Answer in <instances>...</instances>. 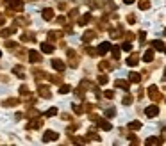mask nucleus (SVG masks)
I'll use <instances>...</instances> for the list:
<instances>
[{
  "mask_svg": "<svg viewBox=\"0 0 166 146\" xmlns=\"http://www.w3.org/2000/svg\"><path fill=\"white\" fill-rule=\"evenodd\" d=\"M77 14H79V11H77V9H73V11H70V18H75Z\"/></svg>",
  "mask_w": 166,
  "mask_h": 146,
  "instance_id": "obj_49",
  "label": "nucleus"
},
{
  "mask_svg": "<svg viewBox=\"0 0 166 146\" xmlns=\"http://www.w3.org/2000/svg\"><path fill=\"white\" fill-rule=\"evenodd\" d=\"M59 139V134H56L54 130H46L43 134V143H48V141H57Z\"/></svg>",
  "mask_w": 166,
  "mask_h": 146,
  "instance_id": "obj_3",
  "label": "nucleus"
},
{
  "mask_svg": "<svg viewBox=\"0 0 166 146\" xmlns=\"http://www.w3.org/2000/svg\"><path fill=\"white\" fill-rule=\"evenodd\" d=\"M15 32H16V25H13L11 29H4L2 32H0V36H2V37H9L11 34H15Z\"/></svg>",
  "mask_w": 166,
  "mask_h": 146,
  "instance_id": "obj_16",
  "label": "nucleus"
},
{
  "mask_svg": "<svg viewBox=\"0 0 166 146\" xmlns=\"http://www.w3.org/2000/svg\"><path fill=\"white\" fill-rule=\"evenodd\" d=\"M41 50L45 52V54H52V52H54V45H50V43H43V45H41Z\"/></svg>",
  "mask_w": 166,
  "mask_h": 146,
  "instance_id": "obj_22",
  "label": "nucleus"
},
{
  "mask_svg": "<svg viewBox=\"0 0 166 146\" xmlns=\"http://www.w3.org/2000/svg\"><path fill=\"white\" fill-rule=\"evenodd\" d=\"M82 109H84V112H86V110L89 112V110H93V109H95V105H93V103H84V107H82Z\"/></svg>",
  "mask_w": 166,
  "mask_h": 146,
  "instance_id": "obj_43",
  "label": "nucleus"
},
{
  "mask_svg": "<svg viewBox=\"0 0 166 146\" xmlns=\"http://www.w3.org/2000/svg\"><path fill=\"white\" fill-rule=\"evenodd\" d=\"M13 73H15L18 78H25V71H23L22 66H15V68H13Z\"/></svg>",
  "mask_w": 166,
  "mask_h": 146,
  "instance_id": "obj_17",
  "label": "nucleus"
},
{
  "mask_svg": "<svg viewBox=\"0 0 166 146\" xmlns=\"http://www.w3.org/2000/svg\"><path fill=\"white\" fill-rule=\"evenodd\" d=\"M4 23H5V16H4V14H0V27H2Z\"/></svg>",
  "mask_w": 166,
  "mask_h": 146,
  "instance_id": "obj_52",
  "label": "nucleus"
},
{
  "mask_svg": "<svg viewBox=\"0 0 166 146\" xmlns=\"http://www.w3.org/2000/svg\"><path fill=\"white\" fill-rule=\"evenodd\" d=\"M122 34H123V30H122V27H116V29H111V37H122Z\"/></svg>",
  "mask_w": 166,
  "mask_h": 146,
  "instance_id": "obj_21",
  "label": "nucleus"
},
{
  "mask_svg": "<svg viewBox=\"0 0 166 146\" xmlns=\"http://www.w3.org/2000/svg\"><path fill=\"white\" fill-rule=\"evenodd\" d=\"M104 96L111 100V98H114V93H112V91H105V93H104Z\"/></svg>",
  "mask_w": 166,
  "mask_h": 146,
  "instance_id": "obj_45",
  "label": "nucleus"
},
{
  "mask_svg": "<svg viewBox=\"0 0 166 146\" xmlns=\"http://www.w3.org/2000/svg\"><path fill=\"white\" fill-rule=\"evenodd\" d=\"M97 123H98V127H100L102 130H111V128H112V125H111L109 121H105V119L97 118Z\"/></svg>",
  "mask_w": 166,
  "mask_h": 146,
  "instance_id": "obj_11",
  "label": "nucleus"
},
{
  "mask_svg": "<svg viewBox=\"0 0 166 146\" xmlns=\"http://www.w3.org/2000/svg\"><path fill=\"white\" fill-rule=\"evenodd\" d=\"M111 50V43H107V41H104V43H100V46L97 48V52L100 55H104V54H107V52Z\"/></svg>",
  "mask_w": 166,
  "mask_h": 146,
  "instance_id": "obj_7",
  "label": "nucleus"
},
{
  "mask_svg": "<svg viewBox=\"0 0 166 146\" xmlns=\"http://www.w3.org/2000/svg\"><path fill=\"white\" fill-rule=\"evenodd\" d=\"M114 85H116V87L125 89V91H129V82H125V80H116V82H114Z\"/></svg>",
  "mask_w": 166,
  "mask_h": 146,
  "instance_id": "obj_25",
  "label": "nucleus"
},
{
  "mask_svg": "<svg viewBox=\"0 0 166 146\" xmlns=\"http://www.w3.org/2000/svg\"><path fill=\"white\" fill-rule=\"evenodd\" d=\"M129 137H130V141L134 143V144H138V143H139V141H138V137H134V135H132V134H129Z\"/></svg>",
  "mask_w": 166,
  "mask_h": 146,
  "instance_id": "obj_50",
  "label": "nucleus"
},
{
  "mask_svg": "<svg viewBox=\"0 0 166 146\" xmlns=\"http://www.w3.org/2000/svg\"><path fill=\"white\" fill-rule=\"evenodd\" d=\"M91 22V14L88 12V14H84V16H81L79 18V25H88Z\"/></svg>",
  "mask_w": 166,
  "mask_h": 146,
  "instance_id": "obj_20",
  "label": "nucleus"
},
{
  "mask_svg": "<svg viewBox=\"0 0 166 146\" xmlns=\"http://www.w3.org/2000/svg\"><path fill=\"white\" fill-rule=\"evenodd\" d=\"M143 61H145V62H152V61H154V48H148L147 52H145Z\"/></svg>",
  "mask_w": 166,
  "mask_h": 146,
  "instance_id": "obj_12",
  "label": "nucleus"
},
{
  "mask_svg": "<svg viewBox=\"0 0 166 146\" xmlns=\"http://www.w3.org/2000/svg\"><path fill=\"white\" fill-rule=\"evenodd\" d=\"M0 57H2V52H0Z\"/></svg>",
  "mask_w": 166,
  "mask_h": 146,
  "instance_id": "obj_54",
  "label": "nucleus"
},
{
  "mask_svg": "<svg viewBox=\"0 0 166 146\" xmlns=\"http://www.w3.org/2000/svg\"><path fill=\"white\" fill-rule=\"evenodd\" d=\"M145 143H147V144H157V143H163V137H161V139H157V137H148Z\"/></svg>",
  "mask_w": 166,
  "mask_h": 146,
  "instance_id": "obj_31",
  "label": "nucleus"
},
{
  "mask_svg": "<svg viewBox=\"0 0 166 146\" xmlns=\"http://www.w3.org/2000/svg\"><path fill=\"white\" fill-rule=\"evenodd\" d=\"M122 50H125V52H130V50H132V45H130V41H125V43L122 45Z\"/></svg>",
  "mask_w": 166,
  "mask_h": 146,
  "instance_id": "obj_37",
  "label": "nucleus"
},
{
  "mask_svg": "<svg viewBox=\"0 0 166 146\" xmlns=\"http://www.w3.org/2000/svg\"><path fill=\"white\" fill-rule=\"evenodd\" d=\"M57 22L64 25V23H66V18H64V16H59V18H57Z\"/></svg>",
  "mask_w": 166,
  "mask_h": 146,
  "instance_id": "obj_51",
  "label": "nucleus"
},
{
  "mask_svg": "<svg viewBox=\"0 0 166 146\" xmlns=\"http://www.w3.org/2000/svg\"><path fill=\"white\" fill-rule=\"evenodd\" d=\"M138 61H139V55H138V54H130V55L127 57V64H129V66H136Z\"/></svg>",
  "mask_w": 166,
  "mask_h": 146,
  "instance_id": "obj_15",
  "label": "nucleus"
},
{
  "mask_svg": "<svg viewBox=\"0 0 166 146\" xmlns=\"http://www.w3.org/2000/svg\"><path fill=\"white\" fill-rule=\"evenodd\" d=\"M56 114H57V109H56V107H52V109H48V110L45 112V116H46V118H50V116H56Z\"/></svg>",
  "mask_w": 166,
  "mask_h": 146,
  "instance_id": "obj_33",
  "label": "nucleus"
},
{
  "mask_svg": "<svg viewBox=\"0 0 166 146\" xmlns=\"http://www.w3.org/2000/svg\"><path fill=\"white\" fill-rule=\"evenodd\" d=\"M127 22H129V23H136V16H134V14H129V16H127Z\"/></svg>",
  "mask_w": 166,
  "mask_h": 146,
  "instance_id": "obj_46",
  "label": "nucleus"
},
{
  "mask_svg": "<svg viewBox=\"0 0 166 146\" xmlns=\"http://www.w3.org/2000/svg\"><path fill=\"white\" fill-rule=\"evenodd\" d=\"M111 54H112V57H114V59H120V48H118V46H114V48L111 50Z\"/></svg>",
  "mask_w": 166,
  "mask_h": 146,
  "instance_id": "obj_35",
  "label": "nucleus"
},
{
  "mask_svg": "<svg viewBox=\"0 0 166 146\" xmlns=\"http://www.w3.org/2000/svg\"><path fill=\"white\" fill-rule=\"evenodd\" d=\"M73 112H75V114H82L84 109L81 107V105H73Z\"/></svg>",
  "mask_w": 166,
  "mask_h": 146,
  "instance_id": "obj_42",
  "label": "nucleus"
},
{
  "mask_svg": "<svg viewBox=\"0 0 166 146\" xmlns=\"http://www.w3.org/2000/svg\"><path fill=\"white\" fill-rule=\"evenodd\" d=\"M41 16H43V20H45V22H50V20L54 18V9H50V7H46V9H43V12H41Z\"/></svg>",
  "mask_w": 166,
  "mask_h": 146,
  "instance_id": "obj_8",
  "label": "nucleus"
},
{
  "mask_svg": "<svg viewBox=\"0 0 166 146\" xmlns=\"http://www.w3.org/2000/svg\"><path fill=\"white\" fill-rule=\"evenodd\" d=\"M22 12L23 11V2H20V0H13V2H9V9H7V12L11 14V12Z\"/></svg>",
  "mask_w": 166,
  "mask_h": 146,
  "instance_id": "obj_1",
  "label": "nucleus"
},
{
  "mask_svg": "<svg viewBox=\"0 0 166 146\" xmlns=\"http://www.w3.org/2000/svg\"><path fill=\"white\" fill-rule=\"evenodd\" d=\"M29 59H30L32 62H41V55H39L36 50H30L29 52Z\"/></svg>",
  "mask_w": 166,
  "mask_h": 146,
  "instance_id": "obj_13",
  "label": "nucleus"
},
{
  "mask_svg": "<svg viewBox=\"0 0 166 146\" xmlns=\"http://www.w3.org/2000/svg\"><path fill=\"white\" fill-rule=\"evenodd\" d=\"M145 114H147L148 118H155L159 114V107H157V105H150V107L145 109Z\"/></svg>",
  "mask_w": 166,
  "mask_h": 146,
  "instance_id": "obj_4",
  "label": "nucleus"
},
{
  "mask_svg": "<svg viewBox=\"0 0 166 146\" xmlns=\"http://www.w3.org/2000/svg\"><path fill=\"white\" fill-rule=\"evenodd\" d=\"M20 103V100L18 98H7V100H4V107H15V105H18Z\"/></svg>",
  "mask_w": 166,
  "mask_h": 146,
  "instance_id": "obj_14",
  "label": "nucleus"
},
{
  "mask_svg": "<svg viewBox=\"0 0 166 146\" xmlns=\"http://www.w3.org/2000/svg\"><path fill=\"white\" fill-rule=\"evenodd\" d=\"M111 68H114V64H109L107 61H102L98 64V70H111Z\"/></svg>",
  "mask_w": 166,
  "mask_h": 146,
  "instance_id": "obj_27",
  "label": "nucleus"
},
{
  "mask_svg": "<svg viewBox=\"0 0 166 146\" xmlns=\"http://www.w3.org/2000/svg\"><path fill=\"white\" fill-rule=\"evenodd\" d=\"M129 80L134 82V84H139V82H141V75H139V73H136V71H132L130 75H129Z\"/></svg>",
  "mask_w": 166,
  "mask_h": 146,
  "instance_id": "obj_18",
  "label": "nucleus"
},
{
  "mask_svg": "<svg viewBox=\"0 0 166 146\" xmlns=\"http://www.w3.org/2000/svg\"><path fill=\"white\" fill-rule=\"evenodd\" d=\"M95 37H97V32H95V30H86L84 34H82V41H84V43H89V41H93Z\"/></svg>",
  "mask_w": 166,
  "mask_h": 146,
  "instance_id": "obj_5",
  "label": "nucleus"
},
{
  "mask_svg": "<svg viewBox=\"0 0 166 146\" xmlns=\"http://www.w3.org/2000/svg\"><path fill=\"white\" fill-rule=\"evenodd\" d=\"M138 37H139V41L143 43V41H145V37H147V34H145V32L141 30V32H139V36H138Z\"/></svg>",
  "mask_w": 166,
  "mask_h": 146,
  "instance_id": "obj_48",
  "label": "nucleus"
},
{
  "mask_svg": "<svg viewBox=\"0 0 166 146\" xmlns=\"http://www.w3.org/2000/svg\"><path fill=\"white\" fill-rule=\"evenodd\" d=\"M89 139H95V141H100V137L97 135V132H95V130H89Z\"/></svg>",
  "mask_w": 166,
  "mask_h": 146,
  "instance_id": "obj_40",
  "label": "nucleus"
},
{
  "mask_svg": "<svg viewBox=\"0 0 166 146\" xmlns=\"http://www.w3.org/2000/svg\"><path fill=\"white\" fill-rule=\"evenodd\" d=\"M52 68H54L56 71H64L66 64L61 61V59H54V61H52Z\"/></svg>",
  "mask_w": 166,
  "mask_h": 146,
  "instance_id": "obj_6",
  "label": "nucleus"
},
{
  "mask_svg": "<svg viewBox=\"0 0 166 146\" xmlns=\"http://www.w3.org/2000/svg\"><path fill=\"white\" fill-rule=\"evenodd\" d=\"M132 100H134V98H132L130 95H127V96H123V100H122V102H123V105H130Z\"/></svg>",
  "mask_w": 166,
  "mask_h": 146,
  "instance_id": "obj_36",
  "label": "nucleus"
},
{
  "mask_svg": "<svg viewBox=\"0 0 166 146\" xmlns=\"http://www.w3.org/2000/svg\"><path fill=\"white\" fill-rule=\"evenodd\" d=\"M61 32H56V30H50L48 32V39H50V41H57V39H61Z\"/></svg>",
  "mask_w": 166,
  "mask_h": 146,
  "instance_id": "obj_19",
  "label": "nucleus"
},
{
  "mask_svg": "<svg viewBox=\"0 0 166 146\" xmlns=\"http://www.w3.org/2000/svg\"><path fill=\"white\" fill-rule=\"evenodd\" d=\"M84 52H88V55H91V57H95V55L98 54V52H97L95 48H93V46H86V48H84Z\"/></svg>",
  "mask_w": 166,
  "mask_h": 146,
  "instance_id": "obj_32",
  "label": "nucleus"
},
{
  "mask_svg": "<svg viewBox=\"0 0 166 146\" xmlns=\"http://www.w3.org/2000/svg\"><path fill=\"white\" fill-rule=\"evenodd\" d=\"M20 39H22L23 43H34V41H36V37H34V34H30V36H29V34H23V36L20 37Z\"/></svg>",
  "mask_w": 166,
  "mask_h": 146,
  "instance_id": "obj_23",
  "label": "nucleus"
},
{
  "mask_svg": "<svg viewBox=\"0 0 166 146\" xmlns=\"http://www.w3.org/2000/svg\"><path fill=\"white\" fill-rule=\"evenodd\" d=\"M125 39H127V41H132V39H134V32H127V36H125Z\"/></svg>",
  "mask_w": 166,
  "mask_h": 146,
  "instance_id": "obj_47",
  "label": "nucleus"
},
{
  "mask_svg": "<svg viewBox=\"0 0 166 146\" xmlns=\"http://www.w3.org/2000/svg\"><path fill=\"white\" fill-rule=\"evenodd\" d=\"M114 114H116V110H114V109H107V110H105V116H107V118H112Z\"/></svg>",
  "mask_w": 166,
  "mask_h": 146,
  "instance_id": "obj_44",
  "label": "nucleus"
},
{
  "mask_svg": "<svg viewBox=\"0 0 166 146\" xmlns=\"http://www.w3.org/2000/svg\"><path fill=\"white\" fill-rule=\"evenodd\" d=\"M20 95L22 96H30V89L27 87V85H22V87H20Z\"/></svg>",
  "mask_w": 166,
  "mask_h": 146,
  "instance_id": "obj_29",
  "label": "nucleus"
},
{
  "mask_svg": "<svg viewBox=\"0 0 166 146\" xmlns=\"http://www.w3.org/2000/svg\"><path fill=\"white\" fill-rule=\"evenodd\" d=\"M59 93H61V95H66V93H70V85H61Z\"/></svg>",
  "mask_w": 166,
  "mask_h": 146,
  "instance_id": "obj_41",
  "label": "nucleus"
},
{
  "mask_svg": "<svg viewBox=\"0 0 166 146\" xmlns=\"http://www.w3.org/2000/svg\"><path fill=\"white\" fill-rule=\"evenodd\" d=\"M30 23V20H27V18H18V22H16V25H29Z\"/></svg>",
  "mask_w": 166,
  "mask_h": 146,
  "instance_id": "obj_38",
  "label": "nucleus"
},
{
  "mask_svg": "<svg viewBox=\"0 0 166 146\" xmlns=\"http://www.w3.org/2000/svg\"><path fill=\"white\" fill-rule=\"evenodd\" d=\"M38 91H39V96H41V98H46V100H48V98L52 96L46 85H39V87H38Z\"/></svg>",
  "mask_w": 166,
  "mask_h": 146,
  "instance_id": "obj_10",
  "label": "nucleus"
},
{
  "mask_svg": "<svg viewBox=\"0 0 166 146\" xmlns=\"http://www.w3.org/2000/svg\"><path fill=\"white\" fill-rule=\"evenodd\" d=\"M148 96L152 98V102H159V100H161V91L157 89V85H150V89H148Z\"/></svg>",
  "mask_w": 166,
  "mask_h": 146,
  "instance_id": "obj_2",
  "label": "nucleus"
},
{
  "mask_svg": "<svg viewBox=\"0 0 166 146\" xmlns=\"http://www.w3.org/2000/svg\"><path fill=\"white\" fill-rule=\"evenodd\" d=\"M150 7V2H148V0H139V9H141V11H147Z\"/></svg>",
  "mask_w": 166,
  "mask_h": 146,
  "instance_id": "obj_28",
  "label": "nucleus"
},
{
  "mask_svg": "<svg viewBox=\"0 0 166 146\" xmlns=\"http://www.w3.org/2000/svg\"><path fill=\"white\" fill-rule=\"evenodd\" d=\"M123 2H125V4H132V2H134V0H123Z\"/></svg>",
  "mask_w": 166,
  "mask_h": 146,
  "instance_id": "obj_53",
  "label": "nucleus"
},
{
  "mask_svg": "<svg viewBox=\"0 0 166 146\" xmlns=\"http://www.w3.org/2000/svg\"><path fill=\"white\" fill-rule=\"evenodd\" d=\"M30 2H32V0H30Z\"/></svg>",
  "mask_w": 166,
  "mask_h": 146,
  "instance_id": "obj_55",
  "label": "nucleus"
},
{
  "mask_svg": "<svg viewBox=\"0 0 166 146\" xmlns=\"http://www.w3.org/2000/svg\"><path fill=\"white\" fill-rule=\"evenodd\" d=\"M152 46H154V50H159V52L164 50V43H163V41H157V39L152 43Z\"/></svg>",
  "mask_w": 166,
  "mask_h": 146,
  "instance_id": "obj_26",
  "label": "nucleus"
},
{
  "mask_svg": "<svg viewBox=\"0 0 166 146\" xmlns=\"http://www.w3.org/2000/svg\"><path fill=\"white\" fill-rule=\"evenodd\" d=\"M50 78V82H54V84H61L63 82V77L61 75H46Z\"/></svg>",
  "mask_w": 166,
  "mask_h": 146,
  "instance_id": "obj_24",
  "label": "nucleus"
},
{
  "mask_svg": "<svg viewBox=\"0 0 166 146\" xmlns=\"http://www.w3.org/2000/svg\"><path fill=\"white\" fill-rule=\"evenodd\" d=\"M129 128L130 130H139V128H141V121H132V123H129Z\"/></svg>",
  "mask_w": 166,
  "mask_h": 146,
  "instance_id": "obj_30",
  "label": "nucleus"
},
{
  "mask_svg": "<svg viewBox=\"0 0 166 146\" xmlns=\"http://www.w3.org/2000/svg\"><path fill=\"white\" fill-rule=\"evenodd\" d=\"M107 82H109V78L105 77V75H100V77H98V84H100V85H104V84H107Z\"/></svg>",
  "mask_w": 166,
  "mask_h": 146,
  "instance_id": "obj_39",
  "label": "nucleus"
},
{
  "mask_svg": "<svg viewBox=\"0 0 166 146\" xmlns=\"http://www.w3.org/2000/svg\"><path fill=\"white\" fill-rule=\"evenodd\" d=\"M5 46H7L11 52H15V50L18 48V45H16V43H13V41H7V43H5Z\"/></svg>",
  "mask_w": 166,
  "mask_h": 146,
  "instance_id": "obj_34",
  "label": "nucleus"
},
{
  "mask_svg": "<svg viewBox=\"0 0 166 146\" xmlns=\"http://www.w3.org/2000/svg\"><path fill=\"white\" fill-rule=\"evenodd\" d=\"M43 121H45V119H41V118H36V119H32V121L27 125V128H39V127H41V125H43Z\"/></svg>",
  "mask_w": 166,
  "mask_h": 146,
  "instance_id": "obj_9",
  "label": "nucleus"
}]
</instances>
